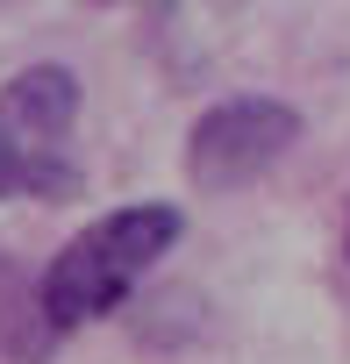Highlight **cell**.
Instances as JSON below:
<instances>
[{
  "label": "cell",
  "mask_w": 350,
  "mask_h": 364,
  "mask_svg": "<svg viewBox=\"0 0 350 364\" xmlns=\"http://www.w3.org/2000/svg\"><path fill=\"white\" fill-rule=\"evenodd\" d=\"M179 236H186V215L171 208V200H129V208L100 215L93 229H79L43 264V286H36L43 321L65 336V328H86V321L115 314Z\"/></svg>",
  "instance_id": "cell-1"
},
{
  "label": "cell",
  "mask_w": 350,
  "mask_h": 364,
  "mask_svg": "<svg viewBox=\"0 0 350 364\" xmlns=\"http://www.w3.org/2000/svg\"><path fill=\"white\" fill-rule=\"evenodd\" d=\"M300 143V107L272 93H229L186 129V178L201 193H243Z\"/></svg>",
  "instance_id": "cell-2"
},
{
  "label": "cell",
  "mask_w": 350,
  "mask_h": 364,
  "mask_svg": "<svg viewBox=\"0 0 350 364\" xmlns=\"http://www.w3.org/2000/svg\"><path fill=\"white\" fill-rule=\"evenodd\" d=\"M79 122V79L65 65H29L0 86V129L29 150H58Z\"/></svg>",
  "instance_id": "cell-3"
},
{
  "label": "cell",
  "mask_w": 350,
  "mask_h": 364,
  "mask_svg": "<svg viewBox=\"0 0 350 364\" xmlns=\"http://www.w3.org/2000/svg\"><path fill=\"white\" fill-rule=\"evenodd\" d=\"M15 193H29V200H72L79 171L58 150H29V143H15L8 129H0V200H15Z\"/></svg>",
  "instance_id": "cell-4"
},
{
  "label": "cell",
  "mask_w": 350,
  "mask_h": 364,
  "mask_svg": "<svg viewBox=\"0 0 350 364\" xmlns=\"http://www.w3.org/2000/svg\"><path fill=\"white\" fill-rule=\"evenodd\" d=\"M93 8H150V15H171L179 0H93Z\"/></svg>",
  "instance_id": "cell-5"
},
{
  "label": "cell",
  "mask_w": 350,
  "mask_h": 364,
  "mask_svg": "<svg viewBox=\"0 0 350 364\" xmlns=\"http://www.w3.org/2000/svg\"><path fill=\"white\" fill-rule=\"evenodd\" d=\"M343 243H350V236H343Z\"/></svg>",
  "instance_id": "cell-6"
}]
</instances>
